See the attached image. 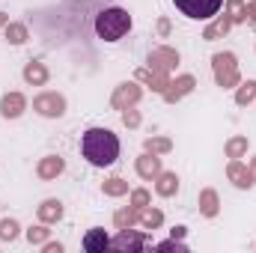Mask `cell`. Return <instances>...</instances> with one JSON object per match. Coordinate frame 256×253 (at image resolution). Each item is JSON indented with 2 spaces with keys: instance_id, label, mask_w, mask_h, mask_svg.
<instances>
[{
  "instance_id": "obj_34",
  "label": "cell",
  "mask_w": 256,
  "mask_h": 253,
  "mask_svg": "<svg viewBox=\"0 0 256 253\" xmlns=\"http://www.w3.org/2000/svg\"><path fill=\"white\" fill-rule=\"evenodd\" d=\"M248 21H250V24H256V0H250V3H248Z\"/></svg>"
},
{
  "instance_id": "obj_21",
  "label": "cell",
  "mask_w": 256,
  "mask_h": 253,
  "mask_svg": "<svg viewBox=\"0 0 256 253\" xmlns=\"http://www.w3.org/2000/svg\"><path fill=\"white\" fill-rule=\"evenodd\" d=\"M140 226H146V230H158L161 224H164V214L158 212V208H152V206H143L140 208V220H137Z\"/></svg>"
},
{
  "instance_id": "obj_5",
  "label": "cell",
  "mask_w": 256,
  "mask_h": 253,
  "mask_svg": "<svg viewBox=\"0 0 256 253\" xmlns=\"http://www.w3.org/2000/svg\"><path fill=\"white\" fill-rule=\"evenodd\" d=\"M33 110L36 114H42V116H63L66 114V98L60 92H42V96H36L33 98Z\"/></svg>"
},
{
  "instance_id": "obj_2",
  "label": "cell",
  "mask_w": 256,
  "mask_h": 253,
  "mask_svg": "<svg viewBox=\"0 0 256 253\" xmlns=\"http://www.w3.org/2000/svg\"><path fill=\"white\" fill-rule=\"evenodd\" d=\"M128 30H131V15H128L126 9H120V6L102 9V12L96 15V33H98V39H104V42L122 39Z\"/></svg>"
},
{
  "instance_id": "obj_32",
  "label": "cell",
  "mask_w": 256,
  "mask_h": 253,
  "mask_svg": "<svg viewBox=\"0 0 256 253\" xmlns=\"http://www.w3.org/2000/svg\"><path fill=\"white\" fill-rule=\"evenodd\" d=\"M131 206H137V208H143V206H149V190L137 188L131 194Z\"/></svg>"
},
{
  "instance_id": "obj_22",
  "label": "cell",
  "mask_w": 256,
  "mask_h": 253,
  "mask_svg": "<svg viewBox=\"0 0 256 253\" xmlns=\"http://www.w3.org/2000/svg\"><path fill=\"white\" fill-rule=\"evenodd\" d=\"M218 206H220V202H218V194L212 188H206L200 194V212H202L206 218H214V214H218Z\"/></svg>"
},
{
  "instance_id": "obj_4",
  "label": "cell",
  "mask_w": 256,
  "mask_h": 253,
  "mask_svg": "<svg viewBox=\"0 0 256 253\" xmlns=\"http://www.w3.org/2000/svg\"><path fill=\"white\" fill-rule=\"evenodd\" d=\"M173 3L185 18H194V21L214 18L220 12V6H224V0H173Z\"/></svg>"
},
{
  "instance_id": "obj_16",
  "label": "cell",
  "mask_w": 256,
  "mask_h": 253,
  "mask_svg": "<svg viewBox=\"0 0 256 253\" xmlns=\"http://www.w3.org/2000/svg\"><path fill=\"white\" fill-rule=\"evenodd\" d=\"M137 80H140V84H146V86H152L155 92H164V90H167V84H170V80H167V74H158V72H152V68H140V72H137Z\"/></svg>"
},
{
  "instance_id": "obj_19",
  "label": "cell",
  "mask_w": 256,
  "mask_h": 253,
  "mask_svg": "<svg viewBox=\"0 0 256 253\" xmlns=\"http://www.w3.org/2000/svg\"><path fill=\"white\" fill-rule=\"evenodd\" d=\"M137 220H140V208H137V206H131V208H120V212L114 214V224H116V230L137 226Z\"/></svg>"
},
{
  "instance_id": "obj_28",
  "label": "cell",
  "mask_w": 256,
  "mask_h": 253,
  "mask_svg": "<svg viewBox=\"0 0 256 253\" xmlns=\"http://www.w3.org/2000/svg\"><path fill=\"white\" fill-rule=\"evenodd\" d=\"M104 194H108V196H122V194H128V182L120 179V176H114V179L104 182Z\"/></svg>"
},
{
  "instance_id": "obj_10",
  "label": "cell",
  "mask_w": 256,
  "mask_h": 253,
  "mask_svg": "<svg viewBox=\"0 0 256 253\" xmlns=\"http://www.w3.org/2000/svg\"><path fill=\"white\" fill-rule=\"evenodd\" d=\"M134 167H137V176H140V179L152 182V179H158V173H161V158L152 155V152H143Z\"/></svg>"
},
{
  "instance_id": "obj_24",
  "label": "cell",
  "mask_w": 256,
  "mask_h": 253,
  "mask_svg": "<svg viewBox=\"0 0 256 253\" xmlns=\"http://www.w3.org/2000/svg\"><path fill=\"white\" fill-rule=\"evenodd\" d=\"M170 149H173V143L167 137H149L146 140V152H152V155H167Z\"/></svg>"
},
{
  "instance_id": "obj_37",
  "label": "cell",
  "mask_w": 256,
  "mask_h": 253,
  "mask_svg": "<svg viewBox=\"0 0 256 253\" xmlns=\"http://www.w3.org/2000/svg\"><path fill=\"white\" fill-rule=\"evenodd\" d=\"M248 170H250V179H254V185H256V158L250 161V167H248Z\"/></svg>"
},
{
  "instance_id": "obj_26",
  "label": "cell",
  "mask_w": 256,
  "mask_h": 253,
  "mask_svg": "<svg viewBox=\"0 0 256 253\" xmlns=\"http://www.w3.org/2000/svg\"><path fill=\"white\" fill-rule=\"evenodd\" d=\"M6 39L12 45H24L27 42V27L24 24H6Z\"/></svg>"
},
{
  "instance_id": "obj_33",
  "label": "cell",
  "mask_w": 256,
  "mask_h": 253,
  "mask_svg": "<svg viewBox=\"0 0 256 253\" xmlns=\"http://www.w3.org/2000/svg\"><path fill=\"white\" fill-rule=\"evenodd\" d=\"M173 248H176V250H188L179 238H170V242H161V244H158V250H173Z\"/></svg>"
},
{
  "instance_id": "obj_14",
  "label": "cell",
  "mask_w": 256,
  "mask_h": 253,
  "mask_svg": "<svg viewBox=\"0 0 256 253\" xmlns=\"http://www.w3.org/2000/svg\"><path fill=\"white\" fill-rule=\"evenodd\" d=\"M230 27H232V18H230V12H224V15H218V18H214V21L206 27L202 39H206V42H214V39L226 36V33H230Z\"/></svg>"
},
{
  "instance_id": "obj_9",
  "label": "cell",
  "mask_w": 256,
  "mask_h": 253,
  "mask_svg": "<svg viewBox=\"0 0 256 253\" xmlns=\"http://www.w3.org/2000/svg\"><path fill=\"white\" fill-rule=\"evenodd\" d=\"M194 86H196V80H194L191 74H182V78L170 80V84H167V90H164L161 96H164V102H170V104H173V102H179L182 96H188Z\"/></svg>"
},
{
  "instance_id": "obj_18",
  "label": "cell",
  "mask_w": 256,
  "mask_h": 253,
  "mask_svg": "<svg viewBox=\"0 0 256 253\" xmlns=\"http://www.w3.org/2000/svg\"><path fill=\"white\" fill-rule=\"evenodd\" d=\"M24 80L33 84V86L48 84V68H45V63H27L24 66Z\"/></svg>"
},
{
  "instance_id": "obj_27",
  "label": "cell",
  "mask_w": 256,
  "mask_h": 253,
  "mask_svg": "<svg viewBox=\"0 0 256 253\" xmlns=\"http://www.w3.org/2000/svg\"><path fill=\"white\" fill-rule=\"evenodd\" d=\"M248 152V137H232L226 140V158H242Z\"/></svg>"
},
{
  "instance_id": "obj_30",
  "label": "cell",
  "mask_w": 256,
  "mask_h": 253,
  "mask_svg": "<svg viewBox=\"0 0 256 253\" xmlns=\"http://www.w3.org/2000/svg\"><path fill=\"white\" fill-rule=\"evenodd\" d=\"M15 236H18V224H15V220H9V218H6V220H0V242H12Z\"/></svg>"
},
{
  "instance_id": "obj_17",
  "label": "cell",
  "mask_w": 256,
  "mask_h": 253,
  "mask_svg": "<svg viewBox=\"0 0 256 253\" xmlns=\"http://www.w3.org/2000/svg\"><path fill=\"white\" fill-rule=\"evenodd\" d=\"M60 218H63V202L60 200H45L39 206V220L42 224H57Z\"/></svg>"
},
{
  "instance_id": "obj_15",
  "label": "cell",
  "mask_w": 256,
  "mask_h": 253,
  "mask_svg": "<svg viewBox=\"0 0 256 253\" xmlns=\"http://www.w3.org/2000/svg\"><path fill=\"white\" fill-rule=\"evenodd\" d=\"M108 248H110V238H108L104 230H90L84 236V250L86 253H104Z\"/></svg>"
},
{
  "instance_id": "obj_20",
  "label": "cell",
  "mask_w": 256,
  "mask_h": 253,
  "mask_svg": "<svg viewBox=\"0 0 256 253\" xmlns=\"http://www.w3.org/2000/svg\"><path fill=\"white\" fill-rule=\"evenodd\" d=\"M155 190L161 194V196H173L176 190H179V176L176 173H158V185H155Z\"/></svg>"
},
{
  "instance_id": "obj_36",
  "label": "cell",
  "mask_w": 256,
  "mask_h": 253,
  "mask_svg": "<svg viewBox=\"0 0 256 253\" xmlns=\"http://www.w3.org/2000/svg\"><path fill=\"white\" fill-rule=\"evenodd\" d=\"M60 250H63L60 244H45V253H60Z\"/></svg>"
},
{
  "instance_id": "obj_23",
  "label": "cell",
  "mask_w": 256,
  "mask_h": 253,
  "mask_svg": "<svg viewBox=\"0 0 256 253\" xmlns=\"http://www.w3.org/2000/svg\"><path fill=\"white\" fill-rule=\"evenodd\" d=\"M226 12H230L232 24L248 21V3H244V0H226Z\"/></svg>"
},
{
  "instance_id": "obj_35",
  "label": "cell",
  "mask_w": 256,
  "mask_h": 253,
  "mask_svg": "<svg viewBox=\"0 0 256 253\" xmlns=\"http://www.w3.org/2000/svg\"><path fill=\"white\" fill-rule=\"evenodd\" d=\"M170 236H173V238H179V242H182V238H185V226H176V230H170Z\"/></svg>"
},
{
  "instance_id": "obj_6",
  "label": "cell",
  "mask_w": 256,
  "mask_h": 253,
  "mask_svg": "<svg viewBox=\"0 0 256 253\" xmlns=\"http://www.w3.org/2000/svg\"><path fill=\"white\" fill-rule=\"evenodd\" d=\"M146 244H149V238H146L143 232H134L131 226H128V230H120V236H116V238H110V248H114V250H122V253H126V250L128 253L143 250Z\"/></svg>"
},
{
  "instance_id": "obj_38",
  "label": "cell",
  "mask_w": 256,
  "mask_h": 253,
  "mask_svg": "<svg viewBox=\"0 0 256 253\" xmlns=\"http://www.w3.org/2000/svg\"><path fill=\"white\" fill-rule=\"evenodd\" d=\"M6 24H9V15H3V12H0V27H6Z\"/></svg>"
},
{
  "instance_id": "obj_3",
  "label": "cell",
  "mask_w": 256,
  "mask_h": 253,
  "mask_svg": "<svg viewBox=\"0 0 256 253\" xmlns=\"http://www.w3.org/2000/svg\"><path fill=\"white\" fill-rule=\"evenodd\" d=\"M212 68H214L218 86H224V90L238 86V63H236V54H230V51L214 54V57H212Z\"/></svg>"
},
{
  "instance_id": "obj_8",
  "label": "cell",
  "mask_w": 256,
  "mask_h": 253,
  "mask_svg": "<svg viewBox=\"0 0 256 253\" xmlns=\"http://www.w3.org/2000/svg\"><path fill=\"white\" fill-rule=\"evenodd\" d=\"M140 96H143L140 84H120L116 92H114V98H110V104H114L116 110H126V108H131V104L140 102Z\"/></svg>"
},
{
  "instance_id": "obj_29",
  "label": "cell",
  "mask_w": 256,
  "mask_h": 253,
  "mask_svg": "<svg viewBox=\"0 0 256 253\" xmlns=\"http://www.w3.org/2000/svg\"><path fill=\"white\" fill-rule=\"evenodd\" d=\"M48 232L51 230H45V224L42 226H33V230H27V242L30 244H45L48 242Z\"/></svg>"
},
{
  "instance_id": "obj_25",
  "label": "cell",
  "mask_w": 256,
  "mask_h": 253,
  "mask_svg": "<svg viewBox=\"0 0 256 253\" xmlns=\"http://www.w3.org/2000/svg\"><path fill=\"white\" fill-rule=\"evenodd\" d=\"M254 98H256V80L242 84V86H238V92H236V104H242V108H244V104H250Z\"/></svg>"
},
{
  "instance_id": "obj_13",
  "label": "cell",
  "mask_w": 256,
  "mask_h": 253,
  "mask_svg": "<svg viewBox=\"0 0 256 253\" xmlns=\"http://www.w3.org/2000/svg\"><path fill=\"white\" fill-rule=\"evenodd\" d=\"M226 176H230V182L236 185V188H250L254 185V179H250V170L238 161V158H232L230 161V167H226Z\"/></svg>"
},
{
  "instance_id": "obj_11",
  "label": "cell",
  "mask_w": 256,
  "mask_h": 253,
  "mask_svg": "<svg viewBox=\"0 0 256 253\" xmlns=\"http://www.w3.org/2000/svg\"><path fill=\"white\" fill-rule=\"evenodd\" d=\"M24 108H27V102H24L21 92H6V96L0 98V114H3L6 120H18V116L24 114Z\"/></svg>"
},
{
  "instance_id": "obj_12",
  "label": "cell",
  "mask_w": 256,
  "mask_h": 253,
  "mask_svg": "<svg viewBox=\"0 0 256 253\" xmlns=\"http://www.w3.org/2000/svg\"><path fill=\"white\" fill-rule=\"evenodd\" d=\"M63 170H66L63 158H60V155H48V158H42V161H39L36 176H39V179H45V182H51V179H57Z\"/></svg>"
},
{
  "instance_id": "obj_7",
  "label": "cell",
  "mask_w": 256,
  "mask_h": 253,
  "mask_svg": "<svg viewBox=\"0 0 256 253\" xmlns=\"http://www.w3.org/2000/svg\"><path fill=\"white\" fill-rule=\"evenodd\" d=\"M176 66H179V54H176L173 48H155V51L149 54V68L158 72V74H167V72H173Z\"/></svg>"
},
{
  "instance_id": "obj_1",
  "label": "cell",
  "mask_w": 256,
  "mask_h": 253,
  "mask_svg": "<svg viewBox=\"0 0 256 253\" xmlns=\"http://www.w3.org/2000/svg\"><path fill=\"white\" fill-rule=\"evenodd\" d=\"M80 152L92 167H110L120 158V137L110 128H90L84 131Z\"/></svg>"
},
{
  "instance_id": "obj_31",
  "label": "cell",
  "mask_w": 256,
  "mask_h": 253,
  "mask_svg": "<svg viewBox=\"0 0 256 253\" xmlns=\"http://www.w3.org/2000/svg\"><path fill=\"white\" fill-rule=\"evenodd\" d=\"M122 122H126L128 128H137V126H140V114L134 110V104H131V108H126V110H122Z\"/></svg>"
}]
</instances>
